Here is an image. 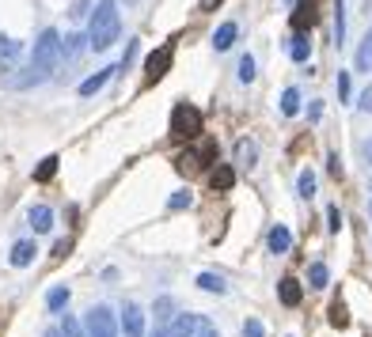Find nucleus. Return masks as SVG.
Segmentation results:
<instances>
[{"label":"nucleus","instance_id":"obj_1","mask_svg":"<svg viewBox=\"0 0 372 337\" xmlns=\"http://www.w3.org/2000/svg\"><path fill=\"white\" fill-rule=\"evenodd\" d=\"M61 61V34L58 31H42L38 42H34V53H31V65L23 68V80H8V87H31V83L50 80L53 68Z\"/></svg>","mask_w":372,"mask_h":337},{"label":"nucleus","instance_id":"obj_2","mask_svg":"<svg viewBox=\"0 0 372 337\" xmlns=\"http://www.w3.org/2000/svg\"><path fill=\"white\" fill-rule=\"evenodd\" d=\"M122 34V16H118V0H99L95 12H91V23H88V46L91 50H110Z\"/></svg>","mask_w":372,"mask_h":337},{"label":"nucleus","instance_id":"obj_3","mask_svg":"<svg viewBox=\"0 0 372 337\" xmlns=\"http://www.w3.org/2000/svg\"><path fill=\"white\" fill-rule=\"evenodd\" d=\"M171 137L175 140H198L201 137V110L194 103H175L171 110Z\"/></svg>","mask_w":372,"mask_h":337},{"label":"nucleus","instance_id":"obj_4","mask_svg":"<svg viewBox=\"0 0 372 337\" xmlns=\"http://www.w3.org/2000/svg\"><path fill=\"white\" fill-rule=\"evenodd\" d=\"M171 61H175V42H164L160 50L149 53L145 61V83H160L167 72H171Z\"/></svg>","mask_w":372,"mask_h":337},{"label":"nucleus","instance_id":"obj_5","mask_svg":"<svg viewBox=\"0 0 372 337\" xmlns=\"http://www.w3.org/2000/svg\"><path fill=\"white\" fill-rule=\"evenodd\" d=\"M84 329H88V337H118V319L110 307H91L88 319H84Z\"/></svg>","mask_w":372,"mask_h":337},{"label":"nucleus","instance_id":"obj_6","mask_svg":"<svg viewBox=\"0 0 372 337\" xmlns=\"http://www.w3.org/2000/svg\"><path fill=\"white\" fill-rule=\"evenodd\" d=\"M206 163H216V144H201V148H186L179 159H175V167H179L182 174H194V171H201Z\"/></svg>","mask_w":372,"mask_h":337},{"label":"nucleus","instance_id":"obj_7","mask_svg":"<svg viewBox=\"0 0 372 337\" xmlns=\"http://www.w3.org/2000/svg\"><path fill=\"white\" fill-rule=\"evenodd\" d=\"M122 337H145V311L137 304H125V311H122Z\"/></svg>","mask_w":372,"mask_h":337},{"label":"nucleus","instance_id":"obj_8","mask_svg":"<svg viewBox=\"0 0 372 337\" xmlns=\"http://www.w3.org/2000/svg\"><path fill=\"white\" fill-rule=\"evenodd\" d=\"M277 296H282L285 307H300V299H304V288H300L297 277H282V280H277Z\"/></svg>","mask_w":372,"mask_h":337},{"label":"nucleus","instance_id":"obj_9","mask_svg":"<svg viewBox=\"0 0 372 337\" xmlns=\"http://www.w3.org/2000/svg\"><path fill=\"white\" fill-rule=\"evenodd\" d=\"M315 23V0H297V12H293V27L297 34H304V27Z\"/></svg>","mask_w":372,"mask_h":337},{"label":"nucleus","instance_id":"obj_10","mask_svg":"<svg viewBox=\"0 0 372 337\" xmlns=\"http://www.w3.org/2000/svg\"><path fill=\"white\" fill-rule=\"evenodd\" d=\"M266 243H270L273 254H285V250L293 247V235H289V228H285V224H273L270 235H266Z\"/></svg>","mask_w":372,"mask_h":337},{"label":"nucleus","instance_id":"obj_11","mask_svg":"<svg viewBox=\"0 0 372 337\" xmlns=\"http://www.w3.org/2000/svg\"><path fill=\"white\" fill-rule=\"evenodd\" d=\"M114 72H118V68H99L95 76H88V80L80 83V95H84V99H91L95 91H103V87H107V80H110Z\"/></svg>","mask_w":372,"mask_h":337},{"label":"nucleus","instance_id":"obj_12","mask_svg":"<svg viewBox=\"0 0 372 337\" xmlns=\"http://www.w3.org/2000/svg\"><path fill=\"white\" fill-rule=\"evenodd\" d=\"M34 254H38V247H34L31 239H19L16 247H12V265H16V269H23V265L34 262Z\"/></svg>","mask_w":372,"mask_h":337},{"label":"nucleus","instance_id":"obj_13","mask_svg":"<svg viewBox=\"0 0 372 337\" xmlns=\"http://www.w3.org/2000/svg\"><path fill=\"white\" fill-rule=\"evenodd\" d=\"M236 163L247 167V171L258 163V144L255 140H240V144H236Z\"/></svg>","mask_w":372,"mask_h":337},{"label":"nucleus","instance_id":"obj_14","mask_svg":"<svg viewBox=\"0 0 372 337\" xmlns=\"http://www.w3.org/2000/svg\"><path fill=\"white\" fill-rule=\"evenodd\" d=\"M209 186H213V189H232V186H236V171H232L228 163L213 167V174H209Z\"/></svg>","mask_w":372,"mask_h":337},{"label":"nucleus","instance_id":"obj_15","mask_svg":"<svg viewBox=\"0 0 372 337\" xmlns=\"http://www.w3.org/2000/svg\"><path fill=\"white\" fill-rule=\"evenodd\" d=\"M308 53H312V42H308V34H293V38H289V57L297 61V65H304Z\"/></svg>","mask_w":372,"mask_h":337},{"label":"nucleus","instance_id":"obj_16","mask_svg":"<svg viewBox=\"0 0 372 337\" xmlns=\"http://www.w3.org/2000/svg\"><path fill=\"white\" fill-rule=\"evenodd\" d=\"M236 34H240V27H236V23H221V27H216V34H213V46H216V50H232Z\"/></svg>","mask_w":372,"mask_h":337},{"label":"nucleus","instance_id":"obj_17","mask_svg":"<svg viewBox=\"0 0 372 337\" xmlns=\"http://www.w3.org/2000/svg\"><path fill=\"white\" fill-rule=\"evenodd\" d=\"M31 228H34V231H50V228H53V213H50L46 205H34V208H31Z\"/></svg>","mask_w":372,"mask_h":337},{"label":"nucleus","instance_id":"obj_18","mask_svg":"<svg viewBox=\"0 0 372 337\" xmlns=\"http://www.w3.org/2000/svg\"><path fill=\"white\" fill-rule=\"evenodd\" d=\"M84 46H88V38H84V34H69V38L61 42V57H69V61H73V57H80V53H84Z\"/></svg>","mask_w":372,"mask_h":337},{"label":"nucleus","instance_id":"obj_19","mask_svg":"<svg viewBox=\"0 0 372 337\" xmlns=\"http://www.w3.org/2000/svg\"><path fill=\"white\" fill-rule=\"evenodd\" d=\"M334 42H346V0H334Z\"/></svg>","mask_w":372,"mask_h":337},{"label":"nucleus","instance_id":"obj_20","mask_svg":"<svg viewBox=\"0 0 372 337\" xmlns=\"http://www.w3.org/2000/svg\"><path fill=\"white\" fill-rule=\"evenodd\" d=\"M357 68H361V72H372V27H369V34H364L361 50H357Z\"/></svg>","mask_w":372,"mask_h":337},{"label":"nucleus","instance_id":"obj_21","mask_svg":"<svg viewBox=\"0 0 372 337\" xmlns=\"http://www.w3.org/2000/svg\"><path fill=\"white\" fill-rule=\"evenodd\" d=\"M42 337H84V329L76 326V319H65L61 326H53V329H46Z\"/></svg>","mask_w":372,"mask_h":337},{"label":"nucleus","instance_id":"obj_22","mask_svg":"<svg viewBox=\"0 0 372 337\" xmlns=\"http://www.w3.org/2000/svg\"><path fill=\"white\" fill-rule=\"evenodd\" d=\"M327 280H331V273H327V265H323V262L308 265V284H312V288H327Z\"/></svg>","mask_w":372,"mask_h":337},{"label":"nucleus","instance_id":"obj_23","mask_svg":"<svg viewBox=\"0 0 372 337\" xmlns=\"http://www.w3.org/2000/svg\"><path fill=\"white\" fill-rule=\"evenodd\" d=\"M198 288H206V292H216V296H224V292H228L224 277H216V273H201V277H198Z\"/></svg>","mask_w":372,"mask_h":337},{"label":"nucleus","instance_id":"obj_24","mask_svg":"<svg viewBox=\"0 0 372 337\" xmlns=\"http://www.w3.org/2000/svg\"><path fill=\"white\" fill-rule=\"evenodd\" d=\"M58 163H61L58 156H46V159L38 163V171H34V182H50L53 174H58Z\"/></svg>","mask_w":372,"mask_h":337},{"label":"nucleus","instance_id":"obj_25","mask_svg":"<svg viewBox=\"0 0 372 337\" xmlns=\"http://www.w3.org/2000/svg\"><path fill=\"white\" fill-rule=\"evenodd\" d=\"M65 304H69V288H65V284L50 288V296H46V307H50V311H65Z\"/></svg>","mask_w":372,"mask_h":337},{"label":"nucleus","instance_id":"obj_26","mask_svg":"<svg viewBox=\"0 0 372 337\" xmlns=\"http://www.w3.org/2000/svg\"><path fill=\"white\" fill-rule=\"evenodd\" d=\"M297 110H300V91H297V87H285V95H282V114L293 118Z\"/></svg>","mask_w":372,"mask_h":337},{"label":"nucleus","instance_id":"obj_27","mask_svg":"<svg viewBox=\"0 0 372 337\" xmlns=\"http://www.w3.org/2000/svg\"><path fill=\"white\" fill-rule=\"evenodd\" d=\"M19 50H23V46H19L16 38H8V34H0V61H12V57H19Z\"/></svg>","mask_w":372,"mask_h":337},{"label":"nucleus","instance_id":"obj_28","mask_svg":"<svg viewBox=\"0 0 372 337\" xmlns=\"http://www.w3.org/2000/svg\"><path fill=\"white\" fill-rule=\"evenodd\" d=\"M331 326H338V329L349 326V314H346V304H342V296L331 304Z\"/></svg>","mask_w":372,"mask_h":337},{"label":"nucleus","instance_id":"obj_29","mask_svg":"<svg viewBox=\"0 0 372 337\" xmlns=\"http://www.w3.org/2000/svg\"><path fill=\"white\" fill-rule=\"evenodd\" d=\"M297 189H300V198H312V193H315V174L312 171H300Z\"/></svg>","mask_w":372,"mask_h":337},{"label":"nucleus","instance_id":"obj_30","mask_svg":"<svg viewBox=\"0 0 372 337\" xmlns=\"http://www.w3.org/2000/svg\"><path fill=\"white\" fill-rule=\"evenodd\" d=\"M240 80L243 83L255 80V57H251V53H243V57H240Z\"/></svg>","mask_w":372,"mask_h":337},{"label":"nucleus","instance_id":"obj_31","mask_svg":"<svg viewBox=\"0 0 372 337\" xmlns=\"http://www.w3.org/2000/svg\"><path fill=\"white\" fill-rule=\"evenodd\" d=\"M190 189H179V193H175V198L171 201H167V205H171V208H190Z\"/></svg>","mask_w":372,"mask_h":337},{"label":"nucleus","instance_id":"obj_32","mask_svg":"<svg viewBox=\"0 0 372 337\" xmlns=\"http://www.w3.org/2000/svg\"><path fill=\"white\" fill-rule=\"evenodd\" d=\"M243 337H266V334H262V322H258V319H247V322H243Z\"/></svg>","mask_w":372,"mask_h":337},{"label":"nucleus","instance_id":"obj_33","mask_svg":"<svg viewBox=\"0 0 372 337\" xmlns=\"http://www.w3.org/2000/svg\"><path fill=\"white\" fill-rule=\"evenodd\" d=\"M327 228H331V231H338V228H342V213H338V205L327 208Z\"/></svg>","mask_w":372,"mask_h":337},{"label":"nucleus","instance_id":"obj_34","mask_svg":"<svg viewBox=\"0 0 372 337\" xmlns=\"http://www.w3.org/2000/svg\"><path fill=\"white\" fill-rule=\"evenodd\" d=\"M357 107H361L364 114H372V83H369V87L361 91V99H357Z\"/></svg>","mask_w":372,"mask_h":337},{"label":"nucleus","instance_id":"obj_35","mask_svg":"<svg viewBox=\"0 0 372 337\" xmlns=\"http://www.w3.org/2000/svg\"><path fill=\"white\" fill-rule=\"evenodd\" d=\"M338 99H349V72H338Z\"/></svg>","mask_w":372,"mask_h":337},{"label":"nucleus","instance_id":"obj_36","mask_svg":"<svg viewBox=\"0 0 372 337\" xmlns=\"http://www.w3.org/2000/svg\"><path fill=\"white\" fill-rule=\"evenodd\" d=\"M156 311H160V322H167V319H171V299H160Z\"/></svg>","mask_w":372,"mask_h":337},{"label":"nucleus","instance_id":"obj_37","mask_svg":"<svg viewBox=\"0 0 372 337\" xmlns=\"http://www.w3.org/2000/svg\"><path fill=\"white\" fill-rule=\"evenodd\" d=\"M327 167H331V174H342V159H338V152H331V156H327Z\"/></svg>","mask_w":372,"mask_h":337},{"label":"nucleus","instance_id":"obj_38","mask_svg":"<svg viewBox=\"0 0 372 337\" xmlns=\"http://www.w3.org/2000/svg\"><path fill=\"white\" fill-rule=\"evenodd\" d=\"M65 254H69V243H65V239H61L58 247H53V258H65Z\"/></svg>","mask_w":372,"mask_h":337},{"label":"nucleus","instance_id":"obj_39","mask_svg":"<svg viewBox=\"0 0 372 337\" xmlns=\"http://www.w3.org/2000/svg\"><path fill=\"white\" fill-rule=\"evenodd\" d=\"M84 8H88V0H76V4H73V16L80 19V16H84Z\"/></svg>","mask_w":372,"mask_h":337},{"label":"nucleus","instance_id":"obj_40","mask_svg":"<svg viewBox=\"0 0 372 337\" xmlns=\"http://www.w3.org/2000/svg\"><path fill=\"white\" fill-rule=\"evenodd\" d=\"M216 4H221V0H201L198 8H201V12H213V8H216Z\"/></svg>","mask_w":372,"mask_h":337},{"label":"nucleus","instance_id":"obj_41","mask_svg":"<svg viewBox=\"0 0 372 337\" xmlns=\"http://www.w3.org/2000/svg\"><path fill=\"white\" fill-rule=\"evenodd\" d=\"M152 337H167V329H156V334H152Z\"/></svg>","mask_w":372,"mask_h":337},{"label":"nucleus","instance_id":"obj_42","mask_svg":"<svg viewBox=\"0 0 372 337\" xmlns=\"http://www.w3.org/2000/svg\"><path fill=\"white\" fill-rule=\"evenodd\" d=\"M364 152H369V159H372V140H369V148H364Z\"/></svg>","mask_w":372,"mask_h":337}]
</instances>
